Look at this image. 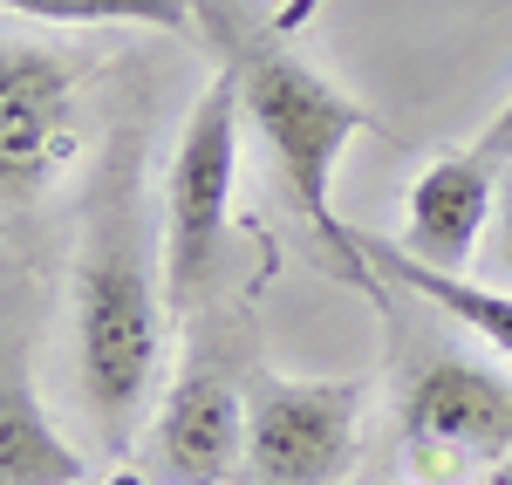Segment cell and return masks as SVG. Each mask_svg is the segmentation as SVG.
I'll use <instances>...</instances> for the list:
<instances>
[{"instance_id": "277c9868", "label": "cell", "mask_w": 512, "mask_h": 485, "mask_svg": "<svg viewBox=\"0 0 512 485\" xmlns=\"http://www.w3.org/2000/svg\"><path fill=\"white\" fill-rule=\"evenodd\" d=\"M396 445L410 485L499 479L512 451V376L458 349L410 356L396 376Z\"/></svg>"}, {"instance_id": "9c48e42d", "label": "cell", "mask_w": 512, "mask_h": 485, "mask_svg": "<svg viewBox=\"0 0 512 485\" xmlns=\"http://www.w3.org/2000/svg\"><path fill=\"white\" fill-rule=\"evenodd\" d=\"M349 246H355V267H362V287L396 281L403 294H417V301H431L437 315H451L458 328H472L485 349L512 356V287H499V281H465V274L424 267V260H410L396 240L355 233V226H349Z\"/></svg>"}, {"instance_id": "52a82bcc", "label": "cell", "mask_w": 512, "mask_h": 485, "mask_svg": "<svg viewBox=\"0 0 512 485\" xmlns=\"http://www.w3.org/2000/svg\"><path fill=\"white\" fill-rule=\"evenodd\" d=\"M239 458H246V390L212 342H192L171 390L137 431V465L151 485H226Z\"/></svg>"}, {"instance_id": "5b68a950", "label": "cell", "mask_w": 512, "mask_h": 485, "mask_svg": "<svg viewBox=\"0 0 512 485\" xmlns=\"http://www.w3.org/2000/svg\"><path fill=\"white\" fill-rule=\"evenodd\" d=\"M239 110L233 76L205 82V96L192 103V117L178 130L171 151V185H164V294L171 315L198 308L219 287V260H226V226H233V178H239Z\"/></svg>"}, {"instance_id": "7c38bea8", "label": "cell", "mask_w": 512, "mask_h": 485, "mask_svg": "<svg viewBox=\"0 0 512 485\" xmlns=\"http://www.w3.org/2000/svg\"><path fill=\"white\" fill-rule=\"evenodd\" d=\"M492 485H512V465H499V479H492Z\"/></svg>"}, {"instance_id": "7a4b0ae2", "label": "cell", "mask_w": 512, "mask_h": 485, "mask_svg": "<svg viewBox=\"0 0 512 485\" xmlns=\"http://www.w3.org/2000/svg\"><path fill=\"white\" fill-rule=\"evenodd\" d=\"M185 7H192V28L219 48V69L233 76L239 110L253 123V137L267 144L294 212L335 246L342 274L362 287L349 226L335 219V171H342V151L355 137L376 130V117L355 103L349 89H335L321 76L315 62L294 48V35L280 21H267L253 0H185Z\"/></svg>"}, {"instance_id": "ba28073f", "label": "cell", "mask_w": 512, "mask_h": 485, "mask_svg": "<svg viewBox=\"0 0 512 485\" xmlns=\"http://www.w3.org/2000/svg\"><path fill=\"white\" fill-rule=\"evenodd\" d=\"M35 294L21 274H0V485H82V458L35 390Z\"/></svg>"}, {"instance_id": "30bf717a", "label": "cell", "mask_w": 512, "mask_h": 485, "mask_svg": "<svg viewBox=\"0 0 512 485\" xmlns=\"http://www.w3.org/2000/svg\"><path fill=\"white\" fill-rule=\"evenodd\" d=\"M0 21H35V28H164V35H185L192 7L185 0H0Z\"/></svg>"}, {"instance_id": "3957f363", "label": "cell", "mask_w": 512, "mask_h": 485, "mask_svg": "<svg viewBox=\"0 0 512 485\" xmlns=\"http://www.w3.org/2000/svg\"><path fill=\"white\" fill-rule=\"evenodd\" d=\"M96 48L0 28V212L41 205L82 158Z\"/></svg>"}, {"instance_id": "6da1fadb", "label": "cell", "mask_w": 512, "mask_h": 485, "mask_svg": "<svg viewBox=\"0 0 512 485\" xmlns=\"http://www.w3.org/2000/svg\"><path fill=\"white\" fill-rule=\"evenodd\" d=\"M164 240L144 219V178L137 144L123 137L96 171L89 219L76 246V287H69V328H76V390L89 431L117 451L144 431V410L158 404L164 376Z\"/></svg>"}, {"instance_id": "8992f818", "label": "cell", "mask_w": 512, "mask_h": 485, "mask_svg": "<svg viewBox=\"0 0 512 485\" xmlns=\"http://www.w3.org/2000/svg\"><path fill=\"white\" fill-rule=\"evenodd\" d=\"M362 458V383L246 376V485H342Z\"/></svg>"}, {"instance_id": "8fae6325", "label": "cell", "mask_w": 512, "mask_h": 485, "mask_svg": "<svg viewBox=\"0 0 512 485\" xmlns=\"http://www.w3.org/2000/svg\"><path fill=\"white\" fill-rule=\"evenodd\" d=\"M485 260H492V274H499V287H512V171H506V185H499V205H492V233H485Z\"/></svg>"}]
</instances>
